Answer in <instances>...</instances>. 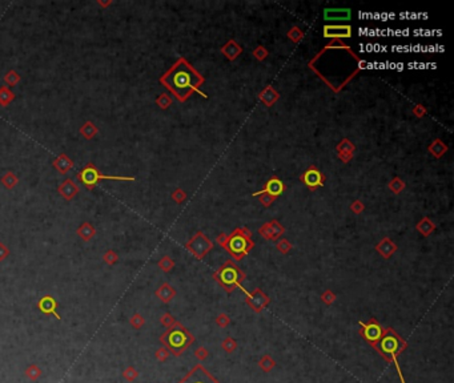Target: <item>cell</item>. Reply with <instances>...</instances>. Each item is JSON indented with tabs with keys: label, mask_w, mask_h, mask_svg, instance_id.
<instances>
[{
	"label": "cell",
	"mask_w": 454,
	"mask_h": 383,
	"mask_svg": "<svg viewBox=\"0 0 454 383\" xmlns=\"http://www.w3.org/2000/svg\"><path fill=\"white\" fill-rule=\"evenodd\" d=\"M165 87H168L180 100L187 99L200 84L203 83L201 76L192 69L184 60H180L171 71L161 79Z\"/></svg>",
	"instance_id": "obj_1"
},
{
	"label": "cell",
	"mask_w": 454,
	"mask_h": 383,
	"mask_svg": "<svg viewBox=\"0 0 454 383\" xmlns=\"http://www.w3.org/2000/svg\"><path fill=\"white\" fill-rule=\"evenodd\" d=\"M401 340H400L399 337L396 336L395 333L392 332V330H388L387 334L385 336L381 337V340H380L379 344V350L383 353L384 356L388 357L389 360H392V362H395L396 368H397V372L400 374V378H401V382L405 383L403 378V374H401V369L399 366V362H397V354L401 352Z\"/></svg>",
	"instance_id": "obj_2"
},
{
	"label": "cell",
	"mask_w": 454,
	"mask_h": 383,
	"mask_svg": "<svg viewBox=\"0 0 454 383\" xmlns=\"http://www.w3.org/2000/svg\"><path fill=\"white\" fill-rule=\"evenodd\" d=\"M163 342L176 354H180L191 344V337L181 329H172L163 337Z\"/></svg>",
	"instance_id": "obj_3"
},
{
	"label": "cell",
	"mask_w": 454,
	"mask_h": 383,
	"mask_svg": "<svg viewBox=\"0 0 454 383\" xmlns=\"http://www.w3.org/2000/svg\"><path fill=\"white\" fill-rule=\"evenodd\" d=\"M79 177L84 185H87L88 188H92L100 180H116V181H133L135 180V177H124V176H103L92 165L84 168Z\"/></svg>",
	"instance_id": "obj_4"
},
{
	"label": "cell",
	"mask_w": 454,
	"mask_h": 383,
	"mask_svg": "<svg viewBox=\"0 0 454 383\" xmlns=\"http://www.w3.org/2000/svg\"><path fill=\"white\" fill-rule=\"evenodd\" d=\"M251 246H252L251 241H249L244 234L237 233H236L235 236H232L227 244V248L229 249V252H231L232 254H235L236 257H243L244 254L249 250Z\"/></svg>",
	"instance_id": "obj_5"
},
{
	"label": "cell",
	"mask_w": 454,
	"mask_h": 383,
	"mask_svg": "<svg viewBox=\"0 0 454 383\" xmlns=\"http://www.w3.org/2000/svg\"><path fill=\"white\" fill-rule=\"evenodd\" d=\"M220 281L224 286L227 288H232L235 285L239 284V280L241 278V273L239 272V269L236 268L233 264L225 265L221 270H220Z\"/></svg>",
	"instance_id": "obj_6"
},
{
	"label": "cell",
	"mask_w": 454,
	"mask_h": 383,
	"mask_svg": "<svg viewBox=\"0 0 454 383\" xmlns=\"http://www.w3.org/2000/svg\"><path fill=\"white\" fill-rule=\"evenodd\" d=\"M180 383H219L203 366H196Z\"/></svg>",
	"instance_id": "obj_7"
},
{
	"label": "cell",
	"mask_w": 454,
	"mask_h": 383,
	"mask_svg": "<svg viewBox=\"0 0 454 383\" xmlns=\"http://www.w3.org/2000/svg\"><path fill=\"white\" fill-rule=\"evenodd\" d=\"M37 308H39L40 312L44 313V314H48V316H55L56 320H61V317H60L59 314H57V312H56L57 302H56L53 297H51V296L43 297V298L39 301Z\"/></svg>",
	"instance_id": "obj_8"
},
{
	"label": "cell",
	"mask_w": 454,
	"mask_h": 383,
	"mask_svg": "<svg viewBox=\"0 0 454 383\" xmlns=\"http://www.w3.org/2000/svg\"><path fill=\"white\" fill-rule=\"evenodd\" d=\"M361 326H363L364 337L369 342H377V341L381 340V337H383V328L380 325H377L376 322H372V324H361Z\"/></svg>",
	"instance_id": "obj_9"
},
{
	"label": "cell",
	"mask_w": 454,
	"mask_h": 383,
	"mask_svg": "<svg viewBox=\"0 0 454 383\" xmlns=\"http://www.w3.org/2000/svg\"><path fill=\"white\" fill-rule=\"evenodd\" d=\"M303 181L307 184L309 188H316V186H321L323 185V174L320 173L319 169H316V168H311L309 170L305 172V174L303 176Z\"/></svg>",
	"instance_id": "obj_10"
},
{
	"label": "cell",
	"mask_w": 454,
	"mask_h": 383,
	"mask_svg": "<svg viewBox=\"0 0 454 383\" xmlns=\"http://www.w3.org/2000/svg\"><path fill=\"white\" fill-rule=\"evenodd\" d=\"M352 35L351 27L348 25H328L324 28V36L325 37H349Z\"/></svg>",
	"instance_id": "obj_11"
},
{
	"label": "cell",
	"mask_w": 454,
	"mask_h": 383,
	"mask_svg": "<svg viewBox=\"0 0 454 383\" xmlns=\"http://www.w3.org/2000/svg\"><path fill=\"white\" fill-rule=\"evenodd\" d=\"M264 192L269 194V196H272V197H277V196H280L284 192L283 182L280 181L279 178H271L267 182Z\"/></svg>",
	"instance_id": "obj_12"
},
{
	"label": "cell",
	"mask_w": 454,
	"mask_h": 383,
	"mask_svg": "<svg viewBox=\"0 0 454 383\" xmlns=\"http://www.w3.org/2000/svg\"><path fill=\"white\" fill-rule=\"evenodd\" d=\"M325 19L347 20L351 19V9H325Z\"/></svg>",
	"instance_id": "obj_13"
},
{
	"label": "cell",
	"mask_w": 454,
	"mask_h": 383,
	"mask_svg": "<svg viewBox=\"0 0 454 383\" xmlns=\"http://www.w3.org/2000/svg\"><path fill=\"white\" fill-rule=\"evenodd\" d=\"M25 376H27L31 381H36L40 376H41V370H40L36 365H31V366L25 370Z\"/></svg>",
	"instance_id": "obj_14"
},
{
	"label": "cell",
	"mask_w": 454,
	"mask_h": 383,
	"mask_svg": "<svg viewBox=\"0 0 454 383\" xmlns=\"http://www.w3.org/2000/svg\"><path fill=\"white\" fill-rule=\"evenodd\" d=\"M136 376H137V373H136L132 368L127 369V370L124 372V377H125L128 381H133L136 378Z\"/></svg>",
	"instance_id": "obj_15"
},
{
	"label": "cell",
	"mask_w": 454,
	"mask_h": 383,
	"mask_svg": "<svg viewBox=\"0 0 454 383\" xmlns=\"http://www.w3.org/2000/svg\"><path fill=\"white\" fill-rule=\"evenodd\" d=\"M131 324L133 325V326H135V328H139L140 325L143 324V318H141V317H139V316H135V317H133V318H132V320H131Z\"/></svg>",
	"instance_id": "obj_16"
},
{
	"label": "cell",
	"mask_w": 454,
	"mask_h": 383,
	"mask_svg": "<svg viewBox=\"0 0 454 383\" xmlns=\"http://www.w3.org/2000/svg\"><path fill=\"white\" fill-rule=\"evenodd\" d=\"M116 258H117V257H116L115 254L112 253V252H109V253L105 254V261H107V262H109V264H112V262H115Z\"/></svg>",
	"instance_id": "obj_17"
},
{
	"label": "cell",
	"mask_w": 454,
	"mask_h": 383,
	"mask_svg": "<svg viewBox=\"0 0 454 383\" xmlns=\"http://www.w3.org/2000/svg\"><path fill=\"white\" fill-rule=\"evenodd\" d=\"M5 256H7V249L3 245H0V260H3Z\"/></svg>",
	"instance_id": "obj_18"
}]
</instances>
